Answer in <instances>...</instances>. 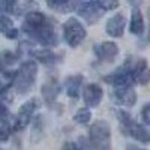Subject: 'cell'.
<instances>
[{"mask_svg":"<svg viewBox=\"0 0 150 150\" xmlns=\"http://www.w3.org/2000/svg\"><path fill=\"white\" fill-rule=\"evenodd\" d=\"M23 32L29 38H32L33 41H36L38 44H41L42 47L48 50L51 47H56L59 42V38L54 32V27H53V24H50V21L41 27H30L27 24H23Z\"/></svg>","mask_w":150,"mask_h":150,"instance_id":"obj_2","label":"cell"},{"mask_svg":"<svg viewBox=\"0 0 150 150\" xmlns=\"http://www.w3.org/2000/svg\"><path fill=\"white\" fill-rule=\"evenodd\" d=\"M83 83H84V77H83V75H71V77L66 78L65 89H66V95H68L69 99L77 101V99L80 98V92H81Z\"/></svg>","mask_w":150,"mask_h":150,"instance_id":"obj_14","label":"cell"},{"mask_svg":"<svg viewBox=\"0 0 150 150\" xmlns=\"http://www.w3.org/2000/svg\"><path fill=\"white\" fill-rule=\"evenodd\" d=\"M112 99L123 107H134L137 104V92L132 87H123V89L112 90Z\"/></svg>","mask_w":150,"mask_h":150,"instance_id":"obj_12","label":"cell"},{"mask_svg":"<svg viewBox=\"0 0 150 150\" xmlns=\"http://www.w3.org/2000/svg\"><path fill=\"white\" fill-rule=\"evenodd\" d=\"M24 20H26V24L30 26V27H41V26H44V24H47L50 21L41 11H36V9L29 12V14L24 17Z\"/></svg>","mask_w":150,"mask_h":150,"instance_id":"obj_19","label":"cell"},{"mask_svg":"<svg viewBox=\"0 0 150 150\" xmlns=\"http://www.w3.org/2000/svg\"><path fill=\"white\" fill-rule=\"evenodd\" d=\"M18 60V54H14L12 51H8V50H3L2 51V68L5 69L6 66L14 65Z\"/></svg>","mask_w":150,"mask_h":150,"instance_id":"obj_22","label":"cell"},{"mask_svg":"<svg viewBox=\"0 0 150 150\" xmlns=\"http://www.w3.org/2000/svg\"><path fill=\"white\" fill-rule=\"evenodd\" d=\"M60 90H62V87H60L59 81H57L56 78H50L48 81L44 83L42 89H41V93H42V96H44V101H45L48 105H53V104L56 102V99H57Z\"/></svg>","mask_w":150,"mask_h":150,"instance_id":"obj_13","label":"cell"},{"mask_svg":"<svg viewBox=\"0 0 150 150\" xmlns=\"http://www.w3.org/2000/svg\"><path fill=\"white\" fill-rule=\"evenodd\" d=\"M95 56L98 57L99 62H107V63H112L114 59L119 54V47L112 41H105L102 44H98L93 47Z\"/></svg>","mask_w":150,"mask_h":150,"instance_id":"obj_9","label":"cell"},{"mask_svg":"<svg viewBox=\"0 0 150 150\" xmlns=\"http://www.w3.org/2000/svg\"><path fill=\"white\" fill-rule=\"evenodd\" d=\"M146 122H147V123H149V125H150V116H149V119H147V120H146Z\"/></svg>","mask_w":150,"mask_h":150,"instance_id":"obj_29","label":"cell"},{"mask_svg":"<svg viewBox=\"0 0 150 150\" xmlns=\"http://www.w3.org/2000/svg\"><path fill=\"white\" fill-rule=\"evenodd\" d=\"M5 36L8 38V39H17L18 38V29H11V30H8L6 33H5Z\"/></svg>","mask_w":150,"mask_h":150,"instance_id":"obj_26","label":"cell"},{"mask_svg":"<svg viewBox=\"0 0 150 150\" xmlns=\"http://www.w3.org/2000/svg\"><path fill=\"white\" fill-rule=\"evenodd\" d=\"M104 81L114 86V89H123V87H132V84L135 83L132 75L129 74V71L122 66V68H117L116 71H112L110 75H105L104 77Z\"/></svg>","mask_w":150,"mask_h":150,"instance_id":"obj_7","label":"cell"},{"mask_svg":"<svg viewBox=\"0 0 150 150\" xmlns=\"http://www.w3.org/2000/svg\"><path fill=\"white\" fill-rule=\"evenodd\" d=\"M129 30H131V33H134L137 36H141L144 33V20H143V15H141V11L137 9V8L132 9Z\"/></svg>","mask_w":150,"mask_h":150,"instance_id":"obj_17","label":"cell"},{"mask_svg":"<svg viewBox=\"0 0 150 150\" xmlns=\"http://www.w3.org/2000/svg\"><path fill=\"white\" fill-rule=\"evenodd\" d=\"M44 128H45V120L42 114H38L32 120V134H30V140L38 143L42 137H44Z\"/></svg>","mask_w":150,"mask_h":150,"instance_id":"obj_18","label":"cell"},{"mask_svg":"<svg viewBox=\"0 0 150 150\" xmlns=\"http://www.w3.org/2000/svg\"><path fill=\"white\" fill-rule=\"evenodd\" d=\"M38 77V65L35 60L23 62L17 71V77L14 81V87L18 95H26L32 90L35 80Z\"/></svg>","mask_w":150,"mask_h":150,"instance_id":"obj_1","label":"cell"},{"mask_svg":"<svg viewBox=\"0 0 150 150\" xmlns=\"http://www.w3.org/2000/svg\"><path fill=\"white\" fill-rule=\"evenodd\" d=\"M89 140L95 150H111V128L105 120H96L89 129Z\"/></svg>","mask_w":150,"mask_h":150,"instance_id":"obj_3","label":"cell"},{"mask_svg":"<svg viewBox=\"0 0 150 150\" xmlns=\"http://www.w3.org/2000/svg\"><path fill=\"white\" fill-rule=\"evenodd\" d=\"M129 71V74L132 75V78L135 83H138L141 86H146L150 83V68L147 65V60L146 59H128L126 63L123 65Z\"/></svg>","mask_w":150,"mask_h":150,"instance_id":"obj_6","label":"cell"},{"mask_svg":"<svg viewBox=\"0 0 150 150\" xmlns=\"http://www.w3.org/2000/svg\"><path fill=\"white\" fill-rule=\"evenodd\" d=\"M17 2H8V0H2L0 2V9H2V15H6L8 12H15Z\"/></svg>","mask_w":150,"mask_h":150,"instance_id":"obj_23","label":"cell"},{"mask_svg":"<svg viewBox=\"0 0 150 150\" xmlns=\"http://www.w3.org/2000/svg\"><path fill=\"white\" fill-rule=\"evenodd\" d=\"M125 26H126V18H125L123 14H114L108 21L105 26V32L108 33V36L112 38H122L125 33Z\"/></svg>","mask_w":150,"mask_h":150,"instance_id":"obj_11","label":"cell"},{"mask_svg":"<svg viewBox=\"0 0 150 150\" xmlns=\"http://www.w3.org/2000/svg\"><path fill=\"white\" fill-rule=\"evenodd\" d=\"M126 150H144V149L135 146V144H128V146H126Z\"/></svg>","mask_w":150,"mask_h":150,"instance_id":"obj_28","label":"cell"},{"mask_svg":"<svg viewBox=\"0 0 150 150\" xmlns=\"http://www.w3.org/2000/svg\"><path fill=\"white\" fill-rule=\"evenodd\" d=\"M74 120H75V123H78V125H87L92 120V111L89 108H80L77 112H75Z\"/></svg>","mask_w":150,"mask_h":150,"instance_id":"obj_21","label":"cell"},{"mask_svg":"<svg viewBox=\"0 0 150 150\" xmlns=\"http://www.w3.org/2000/svg\"><path fill=\"white\" fill-rule=\"evenodd\" d=\"M87 36V32L84 29V26L77 20V18H68L63 24V38L69 47L77 48Z\"/></svg>","mask_w":150,"mask_h":150,"instance_id":"obj_4","label":"cell"},{"mask_svg":"<svg viewBox=\"0 0 150 150\" xmlns=\"http://www.w3.org/2000/svg\"><path fill=\"white\" fill-rule=\"evenodd\" d=\"M126 135L132 137L134 140L140 141V143H144V144L146 143H150V132L143 126V125L137 123V122L132 123V126L129 128V131L126 132Z\"/></svg>","mask_w":150,"mask_h":150,"instance_id":"obj_16","label":"cell"},{"mask_svg":"<svg viewBox=\"0 0 150 150\" xmlns=\"http://www.w3.org/2000/svg\"><path fill=\"white\" fill-rule=\"evenodd\" d=\"M39 107H41V101L36 99V98H32L27 102H24L20 107L17 116L12 119V128H14V131H23L24 128H26L29 125V122L33 120L35 111Z\"/></svg>","mask_w":150,"mask_h":150,"instance_id":"obj_5","label":"cell"},{"mask_svg":"<svg viewBox=\"0 0 150 150\" xmlns=\"http://www.w3.org/2000/svg\"><path fill=\"white\" fill-rule=\"evenodd\" d=\"M99 5H101V8L104 11H111V9H116L119 6L117 2H111V0H101L99 2Z\"/></svg>","mask_w":150,"mask_h":150,"instance_id":"obj_25","label":"cell"},{"mask_svg":"<svg viewBox=\"0 0 150 150\" xmlns=\"http://www.w3.org/2000/svg\"><path fill=\"white\" fill-rule=\"evenodd\" d=\"M77 12L89 24H93L95 21H98L102 17V14L105 11L101 8L99 2H80L77 5Z\"/></svg>","mask_w":150,"mask_h":150,"instance_id":"obj_8","label":"cell"},{"mask_svg":"<svg viewBox=\"0 0 150 150\" xmlns=\"http://www.w3.org/2000/svg\"><path fill=\"white\" fill-rule=\"evenodd\" d=\"M48 8L56 9L60 14H68V12L77 9V2H68V0H57V2H47Z\"/></svg>","mask_w":150,"mask_h":150,"instance_id":"obj_20","label":"cell"},{"mask_svg":"<svg viewBox=\"0 0 150 150\" xmlns=\"http://www.w3.org/2000/svg\"><path fill=\"white\" fill-rule=\"evenodd\" d=\"M32 56H33L36 60H39L41 63H44V65H54V63H57V62L60 60V56L56 54L53 50H48V48L33 50Z\"/></svg>","mask_w":150,"mask_h":150,"instance_id":"obj_15","label":"cell"},{"mask_svg":"<svg viewBox=\"0 0 150 150\" xmlns=\"http://www.w3.org/2000/svg\"><path fill=\"white\" fill-rule=\"evenodd\" d=\"M149 39H150V38H149Z\"/></svg>","mask_w":150,"mask_h":150,"instance_id":"obj_30","label":"cell"},{"mask_svg":"<svg viewBox=\"0 0 150 150\" xmlns=\"http://www.w3.org/2000/svg\"><path fill=\"white\" fill-rule=\"evenodd\" d=\"M102 96H104V90L99 84L90 83L84 87L83 98H84V102L87 107H98L102 101Z\"/></svg>","mask_w":150,"mask_h":150,"instance_id":"obj_10","label":"cell"},{"mask_svg":"<svg viewBox=\"0 0 150 150\" xmlns=\"http://www.w3.org/2000/svg\"><path fill=\"white\" fill-rule=\"evenodd\" d=\"M11 29H14V26H12V20L8 15H2L0 17V30H2V33L5 35Z\"/></svg>","mask_w":150,"mask_h":150,"instance_id":"obj_24","label":"cell"},{"mask_svg":"<svg viewBox=\"0 0 150 150\" xmlns=\"http://www.w3.org/2000/svg\"><path fill=\"white\" fill-rule=\"evenodd\" d=\"M62 150H78V147H77V143L66 141L63 146H62Z\"/></svg>","mask_w":150,"mask_h":150,"instance_id":"obj_27","label":"cell"}]
</instances>
